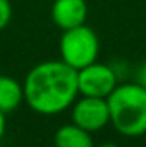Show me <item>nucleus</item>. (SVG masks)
I'll use <instances>...</instances> for the list:
<instances>
[{
    "label": "nucleus",
    "instance_id": "obj_2",
    "mask_svg": "<svg viewBox=\"0 0 146 147\" xmlns=\"http://www.w3.org/2000/svg\"><path fill=\"white\" fill-rule=\"evenodd\" d=\"M112 127L124 137L146 134V87L138 82L120 84L107 98Z\"/></svg>",
    "mask_w": 146,
    "mask_h": 147
},
{
    "label": "nucleus",
    "instance_id": "obj_3",
    "mask_svg": "<svg viewBox=\"0 0 146 147\" xmlns=\"http://www.w3.org/2000/svg\"><path fill=\"white\" fill-rule=\"evenodd\" d=\"M59 51L62 62H65L74 70H81L98 60L100 41L91 28L81 24L77 28L65 29L62 33Z\"/></svg>",
    "mask_w": 146,
    "mask_h": 147
},
{
    "label": "nucleus",
    "instance_id": "obj_6",
    "mask_svg": "<svg viewBox=\"0 0 146 147\" xmlns=\"http://www.w3.org/2000/svg\"><path fill=\"white\" fill-rule=\"evenodd\" d=\"M52 21L62 31L72 29L86 22L88 5L86 0H55L50 10Z\"/></svg>",
    "mask_w": 146,
    "mask_h": 147
},
{
    "label": "nucleus",
    "instance_id": "obj_10",
    "mask_svg": "<svg viewBox=\"0 0 146 147\" xmlns=\"http://www.w3.org/2000/svg\"><path fill=\"white\" fill-rule=\"evenodd\" d=\"M138 84L146 87V62H143L141 67L138 69Z\"/></svg>",
    "mask_w": 146,
    "mask_h": 147
},
{
    "label": "nucleus",
    "instance_id": "obj_11",
    "mask_svg": "<svg viewBox=\"0 0 146 147\" xmlns=\"http://www.w3.org/2000/svg\"><path fill=\"white\" fill-rule=\"evenodd\" d=\"M5 113L3 111H0V140L3 139V135H5V125H7V120H5Z\"/></svg>",
    "mask_w": 146,
    "mask_h": 147
},
{
    "label": "nucleus",
    "instance_id": "obj_7",
    "mask_svg": "<svg viewBox=\"0 0 146 147\" xmlns=\"http://www.w3.org/2000/svg\"><path fill=\"white\" fill-rule=\"evenodd\" d=\"M53 144L55 147H95L93 134L76 123L62 125L53 135Z\"/></svg>",
    "mask_w": 146,
    "mask_h": 147
},
{
    "label": "nucleus",
    "instance_id": "obj_8",
    "mask_svg": "<svg viewBox=\"0 0 146 147\" xmlns=\"http://www.w3.org/2000/svg\"><path fill=\"white\" fill-rule=\"evenodd\" d=\"M24 101V89L16 79L9 75H0V111L5 115L19 108Z\"/></svg>",
    "mask_w": 146,
    "mask_h": 147
},
{
    "label": "nucleus",
    "instance_id": "obj_1",
    "mask_svg": "<svg viewBox=\"0 0 146 147\" xmlns=\"http://www.w3.org/2000/svg\"><path fill=\"white\" fill-rule=\"evenodd\" d=\"M24 101L40 115H59L77 99V70L62 60L35 65L24 79Z\"/></svg>",
    "mask_w": 146,
    "mask_h": 147
},
{
    "label": "nucleus",
    "instance_id": "obj_9",
    "mask_svg": "<svg viewBox=\"0 0 146 147\" xmlns=\"http://www.w3.org/2000/svg\"><path fill=\"white\" fill-rule=\"evenodd\" d=\"M12 19V5L9 0H0V31H3Z\"/></svg>",
    "mask_w": 146,
    "mask_h": 147
},
{
    "label": "nucleus",
    "instance_id": "obj_4",
    "mask_svg": "<svg viewBox=\"0 0 146 147\" xmlns=\"http://www.w3.org/2000/svg\"><path fill=\"white\" fill-rule=\"evenodd\" d=\"M117 86V74L110 65L93 62L91 65L77 70V89L81 96L107 99Z\"/></svg>",
    "mask_w": 146,
    "mask_h": 147
},
{
    "label": "nucleus",
    "instance_id": "obj_5",
    "mask_svg": "<svg viewBox=\"0 0 146 147\" xmlns=\"http://www.w3.org/2000/svg\"><path fill=\"white\" fill-rule=\"evenodd\" d=\"M72 123L95 134L110 123L108 103L105 98L81 96L72 105Z\"/></svg>",
    "mask_w": 146,
    "mask_h": 147
},
{
    "label": "nucleus",
    "instance_id": "obj_12",
    "mask_svg": "<svg viewBox=\"0 0 146 147\" xmlns=\"http://www.w3.org/2000/svg\"><path fill=\"white\" fill-rule=\"evenodd\" d=\"M98 147H119L117 144H113V142H103L102 146H98Z\"/></svg>",
    "mask_w": 146,
    "mask_h": 147
}]
</instances>
